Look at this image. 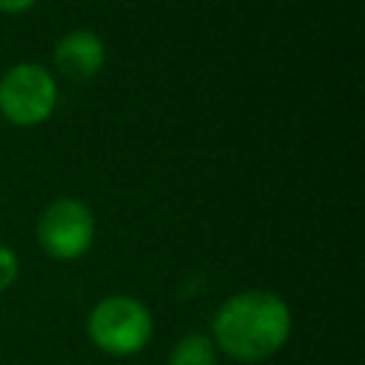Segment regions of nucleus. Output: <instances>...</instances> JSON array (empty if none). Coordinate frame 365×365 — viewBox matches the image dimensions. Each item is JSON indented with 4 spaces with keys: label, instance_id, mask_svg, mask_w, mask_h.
Wrapping results in <instances>:
<instances>
[{
    "label": "nucleus",
    "instance_id": "nucleus-1",
    "mask_svg": "<svg viewBox=\"0 0 365 365\" xmlns=\"http://www.w3.org/2000/svg\"><path fill=\"white\" fill-rule=\"evenodd\" d=\"M211 331L214 348L237 362L257 365L288 342L291 311L271 291H240L217 308Z\"/></svg>",
    "mask_w": 365,
    "mask_h": 365
},
{
    "label": "nucleus",
    "instance_id": "nucleus-2",
    "mask_svg": "<svg viewBox=\"0 0 365 365\" xmlns=\"http://www.w3.org/2000/svg\"><path fill=\"white\" fill-rule=\"evenodd\" d=\"M88 339L108 356H134L140 354L154 331L148 308L125 294L100 299L88 314Z\"/></svg>",
    "mask_w": 365,
    "mask_h": 365
},
{
    "label": "nucleus",
    "instance_id": "nucleus-3",
    "mask_svg": "<svg viewBox=\"0 0 365 365\" xmlns=\"http://www.w3.org/2000/svg\"><path fill=\"white\" fill-rule=\"evenodd\" d=\"M57 106L54 77L37 63H17L0 77V114L14 125H37Z\"/></svg>",
    "mask_w": 365,
    "mask_h": 365
},
{
    "label": "nucleus",
    "instance_id": "nucleus-4",
    "mask_svg": "<svg viewBox=\"0 0 365 365\" xmlns=\"http://www.w3.org/2000/svg\"><path fill=\"white\" fill-rule=\"evenodd\" d=\"M94 217L86 202L60 197L37 217V242L54 259H77L91 248Z\"/></svg>",
    "mask_w": 365,
    "mask_h": 365
},
{
    "label": "nucleus",
    "instance_id": "nucleus-5",
    "mask_svg": "<svg viewBox=\"0 0 365 365\" xmlns=\"http://www.w3.org/2000/svg\"><path fill=\"white\" fill-rule=\"evenodd\" d=\"M106 63V46L94 31L77 29L57 40L54 46V66L71 80L94 77Z\"/></svg>",
    "mask_w": 365,
    "mask_h": 365
},
{
    "label": "nucleus",
    "instance_id": "nucleus-6",
    "mask_svg": "<svg viewBox=\"0 0 365 365\" xmlns=\"http://www.w3.org/2000/svg\"><path fill=\"white\" fill-rule=\"evenodd\" d=\"M168 365H217V348L205 334H185L174 342Z\"/></svg>",
    "mask_w": 365,
    "mask_h": 365
},
{
    "label": "nucleus",
    "instance_id": "nucleus-7",
    "mask_svg": "<svg viewBox=\"0 0 365 365\" xmlns=\"http://www.w3.org/2000/svg\"><path fill=\"white\" fill-rule=\"evenodd\" d=\"M17 271H20L17 254L9 245H0V291H6L17 279Z\"/></svg>",
    "mask_w": 365,
    "mask_h": 365
},
{
    "label": "nucleus",
    "instance_id": "nucleus-8",
    "mask_svg": "<svg viewBox=\"0 0 365 365\" xmlns=\"http://www.w3.org/2000/svg\"><path fill=\"white\" fill-rule=\"evenodd\" d=\"M37 0H0V11H9V14H17V11H26L31 9Z\"/></svg>",
    "mask_w": 365,
    "mask_h": 365
}]
</instances>
